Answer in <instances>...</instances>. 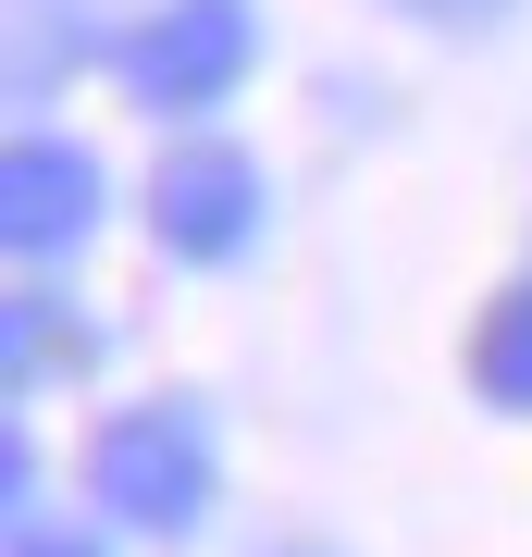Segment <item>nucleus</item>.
Masks as SVG:
<instances>
[{
	"label": "nucleus",
	"instance_id": "423d86ee",
	"mask_svg": "<svg viewBox=\"0 0 532 557\" xmlns=\"http://www.w3.org/2000/svg\"><path fill=\"white\" fill-rule=\"evenodd\" d=\"M421 25H483V13H508V0H409Z\"/></svg>",
	"mask_w": 532,
	"mask_h": 557
},
{
	"label": "nucleus",
	"instance_id": "0eeeda50",
	"mask_svg": "<svg viewBox=\"0 0 532 557\" xmlns=\"http://www.w3.org/2000/svg\"><path fill=\"white\" fill-rule=\"evenodd\" d=\"M25 557H99V545H25Z\"/></svg>",
	"mask_w": 532,
	"mask_h": 557
},
{
	"label": "nucleus",
	"instance_id": "f03ea898",
	"mask_svg": "<svg viewBox=\"0 0 532 557\" xmlns=\"http://www.w3.org/2000/svg\"><path fill=\"white\" fill-rule=\"evenodd\" d=\"M112 62H124V87H137L149 112H211V100H236V87H248L260 13H248V0H161Z\"/></svg>",
	"mask_w": 532,
	"mask_h": 557
},
{
	"label": "nucleus",
	"instance_id": "20e7f679",
	"mask_svg": "<svg viewBox=\"0 0 532 557\" xmlns=\"http://www.w3.org/2000/svg\"><path fill=\"white\" fill-rule=\"evenodd\" d=\"M87 223H99V161L75 137H25L13 174H0V236H13V260L87 248Z\"/></svg>",
	"mask_w": 532,
	"mask_h": 557
},
{
	"label": "nucleus",
	"instance_id": "7ed1b4c3",
	"mask_svg": "<svg viewBox=\"0 0 532 557\" xmlns=\"http://www.w3.org/2000/svg\"><path fill=\"white\" fill-rule=\"evenodd\" d=\"M260 211H273V199H260V161L223 149V137L211 149H174L161 186H149V236L174 248V260H236L260 236Z\"/></svg>",
	"mask_w": 532,
	"mask_h": 557
},
{
	"label": "nucleus",
	"instance_id": "39448f33",
	"mask_svg": "<svg viewBox=\"0 0 532 557\" xmlns=\"http://www.w3.org/2000/svg\"><path fill=\"white\" fill-rule=\"evenodd\" d=\"M471 384L495 409H532V285H508V298L483 310V335H471Z\"/></svg>",
	"mask_w": 532,
	"mask_h": 557
},
{
	"label": "nucleus",
	"instance_id": "f257e3e1",
	"mask_svg": "<svg viewBox=\"0 0 532 557\" xmlns=\"http://www.w3.org/2000/svg\"><path fill=\"white\" fill-rule=\"evenodd\" d=\"M87 496L112 520H137V533H198L223 496V458H211V421H198L186 397H137L99 421L87 446Z\"/></svg>",
	"mask_w": 532,
	"mask_h": 557
}]
</instances>
